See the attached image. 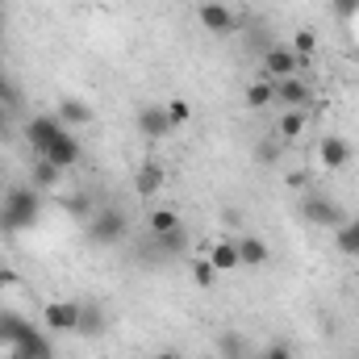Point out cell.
Segmentation results:
<instances>
[{
	"mask_svg": "<svg viewBox=\"0 0 359 359\" xmlns=\"http://www.w3.org/2000/svg\"><path fill=\"white\" fill-rule=\"evenodd\" d=\"M318 163H322L326 172H343V168L351 163V142H347L343 134H326V138L318 142Z\"/></svg>",
	"mask_w": 359,
	"mask_h": 359,
	"instance_id": "cell-11",
	"label": "cell"
},
{
	"mask_svg": "<svg viewBox=\"0 0 359 359\" xmlns=\"http://www.w3.org/2000/svg\"><path fill=\"white\" fill-rule=\"evenodd\" d=\"M0 29H4V8H0Z\"/></svg>",
	"mask_w": 359,
	"mask_h": 359,
	"instance_id": "cell-38",
	"label": "cell"
},
{
	"mask_svg": "<svg viewBox=\"0 0 359 359\" xmlns=\"http://www.w3.org/2000/svg\"><path fill=\"white\" fill-rule=\"evenodd\" d=\"M17 280H21V276L13 268H0V292H4V288H17Z\"/></svg>",
	"mask_w": 359,
	"mask_h": 359,
	"instance_id": "cell-32",
	"label": "cell"
},
{
	"mask_svg": "<svg viewBox=\"0 0 359 359\" xmlns=\"http://www.w3.org/2000/svg\"><path fill=\"white\" fill-rule=\"evenodd\" d=\"M8 351H13V359H55L50 343H46V334H42L38 326H29V322H25V330L17 334V343H13Z\"/></svg>",
	"mask_w": 359,
	"mask_h": 359,
	"instance_id": "cell-9",
	"label": "cell"
},
{
	"mask_svg": "<svg viewBox=\"0 0 359 359\" xmlns=\"http://www.w3.org/2000/svg\"><path fill=\"white\" fill-rule=\"evenodd\" d=\"M55 117L72 130V126H88L92 121V104L88 100H76V96H63L59 100V109H55Z\"/></svg>",
	"mask_w": 359,
	"mask_h": 359,
	"instance_id": "cell-15",
	"label": "cell"
},
{
	"mask_svg": "<svg viewBox=\"0 0 359 359\" xmlns=\"http://www.w3.org/2000/svg\"><path fill=\"white\" fill-rule=\"evenodd\" d=\"M72 213H76V217H92V213H96V209H92V196H76V201H72Z\"/></svg>",
	"mask_w": 359,
	"mask_h": 359,
	"instance_id": "cell-31",
	"label": "cell"
},
{
	"mask_svg": "<svg viewBox=\"0 0 359 359\" xmlns=\"http://www.w3.org/2000/svg\"><path fill=\"white\" fill-rule=\"evenodd\" d=\"M151 359H184V355H180V351H172V347H163V351H155Z\"/></svg>",
	"mask_w": 359,
	"mask_h": 359,
	"instance_id": "cell-36",
	"label": "cell"
},
{
	"mask_svg": "<svg viewBox=\"0 0 359 359\" xmlns=\"http://www.w3.org/2000/svg\"><path fill=\"white\" fill-rule=\"evenodd\" d=\"M29 180H34V188H38V192H42V188H59V184H63V168H55L50 159H38Z\"/></svg>",
	"mask_w": 359,
	"mask_h": 359,
	"instance_id": "cell-20",
	"label": "cell"
},
{
	"mask_svg": "<svg viewBox=\"0 0 359 359\" xmlns=\"http://www.w3.org/2000/svg\"><path fill=\"white\" fill-rule=\"evenodd\" d=\"M8 100H13V84H8L4 72H0V104H8Z\"/></svg>",
	"mask_w": 359,
	"mask_h": 359,
	"instance_id": "cell-34",
	"label": "cell"
},
{
	"mask_svg": "<svg viewBox=\"0 0 359 359\" xmlns=\"http://www.w3.org/2000/svg\"><path fill=\"white\" fill-rule=\"evenodd\" d=\"M305 63L292 55V46L288 42H271L268 50H264V80H288V76H297Z\"/></svg>",
	"mask_w": 359,
	"mask_h": 359,
	"instance_id": "cell-4",
	"label": "cell"
},
{
	"mask_svg": "<svg viewBox=\"0 0 359 359\" xmlns=\"http://www.w3.org/2000/svg\"><path fill=\"white\" fill-rule=\"evenodd\" d=\"M38 217H42V192L34 184L4 192V205H0V230L4 234H21V230L38 226Z\"/></svg>",
	"mask_w": 359,
	"mask_h": 359,
	"instance_id": "cell-1",
	"label": "cell"
},
{
	"mask_svg": "<svg viewBox=\"0 0 359 359\" xmlns=\"http://www.w3.org/2000/svg\"><path fill=\"white\" fill-rule=\"evenodd\" d=\"M134 126H138V134L142 138H168L172 134V126H168V113H163V104H142L138 109V117H134Z\"/></svg>",
	"mask_w": 359,
	"mask_h": 359,
	"instance_id": "cell-12",
	"label": "cell"
},
{
	"mask_svg": "<svg viewBox=\"0 0 359 359\" xmlns=\"http://www.w3.org/2000/svg\"><path fill=\"white\" fill-rule=\"evenodd\" d=\"M243 100H247V109H271V104H276V96H271V80H251L247 92H243Z\"/></svg>",
	"mask_w": 359,
	"mask_h": 359,
	"instance_id": "cell-19",
	"label": "cell"
},
{
	"mask_svg": "<svg viewBox=\"0 0 359 359\" xmlns=\"http://www.w3.org/2000/svg\"><path fill=\"white\" fill-rule=\"evenodd\" d=\"M42 313H46V330H55V334H76L84 305H80V301H46Z\"/></svg>",
	"mask_w": 359,
	"mask_h": 359,
	"instance_id": "cell-7",
	"label": "cell"
},
{
	"mask_svg": "<svg viewBox=\"0 0 359 359\" xmlns=\"http://www.w3.org/2000/svg\"><path fill=\"white\" fill-rule=\"evenodd\" d=\"M301 213H305L313 226H334V230L347 222V209H343L339 201L322 196V192H309V196H305V205H301Z\"/></svg>",
	"mask_w": 359,
	"mask_h": 359,
	"instance_id": "cell-6",
	"label": "cell"
},
{
	"mask_svg": "<svg viewBox=\"0 0 359 359\" xmlns=\"http://www.w3.org/2000/svg\"><path fill=\"white\" fill-rule=\"evenodd\" d=\"M38 159H50L55 168H63V172H67V168H76V163L84 159V147H80V138H76L72 130H63V134L50 142V151H46V155H38Z\"/></svg>",
	"mask_w": 359,
	"mask_h": 359,
	"instance_id": "cell-10",
	"label": "cell"
},
{
	"mask_svg": "<svg viewBox=\"0 0 359 359\" xmlns=\"http://www.w3.org/2000/svg\"><path fill=\"white\" fill-rule=\"evenodd\" d=\"M355 259H359V255H355Z\"/></svg>",
	"mask_w": 359,
	"mask_h": 359,
	"instance_id": "cell-39",
	"label": "cell"
},
{
	"mask_svg": "<svg viewBox=\"0 0 359 359\" xmlns=\"http://www.w3.org/2000/svg\"><path fill=\"white\" fill-rule=\"evenodd\" d=\"M155 247H159V251H168V255L184 251V247H188V238H184V226H180V230H172V234H159V238H155Z\"/></svg>",
	"mask_w": 359,
	"mask_h": 359,
	"instance_id": "cell-28",
	"label": "cell"
},
{
	"mask_svg": "<svg viewBox=\"0 0 359 359\" xmlns=\"http://www.w3.org/2000/svg\"><path fill=\"white\" fill-rule=\"evenodd\" d=\"M330 13L347 21V17H355V13H359V0H330Z\"/></svg>",
	"mask_w": 359,
	"mask_h": 359,
	"instance_id": "cell-29",
	"label": "cell"
},
{
	"mask_svg": "<svg viewBox=\"0 0 359 359\" xmlns=\"http://www.w3.org/2000/svg\"><path fill=\"white\" fill-rule=\"evenodd\" d=\"M63 130H67V126H63L55 113H38V117H29V121H25V142H29L38 155H46V151H50V142H55Z\"/></svg>",
	"mask_w": 359,
	"mask_h": 359,
	"instance_id": "cell-5",
	"label": "cell"
},
{
	"mask_svg": "<svg viewBox=\"0 0 359 359\" xmlns=\"http://www.w3.org/2000/svg\"><path fill=\"white\" fill-rule=\"evenodd\" d=\"M147 226H151V238H159V234L180 230V226H184V217H180V209H172V205H159V209H151Z\"/></svg>",
	"mask_w": 359,
	"mask_h": 359,
	"instance_id": "cell-18",
	"label": "cell"
},
{
	"mask_svg": "<svg viewBox=\"0 0 359 359\" xmlns=\"http://www.w3.org/2000/svg\"><path fill=\"white\" fill-rule=\"evenodd\" d=\"M271 96H276L280 113H284V109H305V104L313 100V92H309V84H305L301 76H288V80H271Z\"/></svg>",
	"mask_w": 359,
	"mask_h": 359,
	"instance_id": "cell-8",
	"label": "cell"
},
{
	"mask_svg": "<svg viewBox=\"0 0 359 359\" xmlns=\"http://www.w3.org/2000/svg\"><path fill=\"white\" fill-rule=\"evenodd\" d=\"M339 251L351 255V259L359 255V217H347V222L339 226Z\"/></svg>",
	"mask_w": 359,
	"mask_h": 359,
	"instance_id": "cell-25",
	"label": "cell"
},
{
	"mask_svg": "<svg viewBox=\"0 0 359 359\" xmlns=\"http://www.w3.org/2000/svg\"><path fill=\"white\" fill-rule=\"evenodd\" d=\"M163 113H168V126L180 130V126H188V121H192V100L172 96V100H163Z\"/></svg>",
	"mask_w": 359,
	"mask_h": 359,
	"instance_id": "cell-23",
	"label": "cell"
},
{
	"mask_svg": "<svg viewBox=\"0 0 359 359\" xmlns=\"http://www.w3.org/2000/svg\"><path fill=\"white\" fill-rule=\"evenodd\" d=\"M217 351H222L226 359H247V355H251V343H247L243 334H234V330H226V334L217 339Z\"/></svg>",
	"mask_w": 359,
	"mask_h": 359,
	"instance_id": "cell-24",
	"label": "cell"
},
{
	"mask_svg": "<svg viewBox=\"0 0 359 359\" xmlns=\"http://www.w3.org/2000/svg\"><path fill=\"white\" fill-rule=\"evenodd\" d=\"M21 330H25V318L13 309H0V347H13Z\"/></svg>",
	"mask_w": 359,
	"mask_h": 359,
	"instance_id": "cell-22",
	"label": "cell"
},
{
	"mask_svg": "<svg viewBox=\"0 0 359 359\" xmlns=\"http://www.w3.org/2000/svg\"><path fill=\"white\" fill-rule=\"evenodd\" d=\"M88 234H92V243H100V247H117V243H126V234H130V217H126V209H117V205L96 209V213L88 217Z\"/></svg>",
	"mask_w": 359,
	"mask_h": 359,
	"instance_id": "cell-2",
	"label": "cell"
},
{
	"mask_svg": "<svg viewBox=\"0 0 359 359\" xmlns=\"http://www.w3.org/2000/svg\"><path fill=\"white\" fill-rule=\"evenodd\" d=\"M209 264L217 268V276L238 271V247H234V238H217V243L209 247Z\"/></svg>",
	"mask_w": 359,
	"mask_h": 359,
	"instance_id": "cell-17",
	"label": "cell"
},
{
	"mask_svg": "<svg viewBox=\"0 0 359 359\" xmlns=\"http://www.w3.org/2000/svg\"><path fill=\"white\" fill-rule=\"evenodd\" d=\"M264 359H297V355H292V347H288V343H280V339H276V343L264 347Z\"/></svg>",
	"mask_w": 359,
	"mask_h": 359,
	"instance_id": "cell-30",
	"label": "cell"
},
{
	"mask_svg": "<svg viewBox=\"0 0 359 359\" xmlns=\"http://www.w3.org/2000/svg\"><path fill=\"white\" fill-rule=\"evenodd\" d=\"M192 284H196V288H213V284H217V268L209 264V255H201V259L192 264Z\"/></svg>",
	"mask_w": 359,
	"mask_h": 359,
	"instance_id": "cell-26",
	"label": "cell"
},
{
	"mask_svg": "<svg viewBox=\"0 0 359 359\" xmlns=\"http://www.w3.org/2000/svg\"><path fill=\"white\" fill-rule=\"evenodd\" d=\"M305 184H309L305 172H288V188H305Z\"/></svg>",
	"mask_w": 359,
	"mask_h": 359,
	"instance_id": "cell-35",
	"label": "cell"
},
{
	"mask_svg": "<svg viewBox=\"0 0 359 359\" xmlns=\"http://www.w3.org/2000/svg\"><path fill=\"white\" fill-rule=\"evenodd\" d=\"M196 21H201V29L213 34V38H226V34L238 29V13H234L226 0H205V4L196 8Z\"/></svg>",
	"mask_w": 359,
	"mask_h": 359,
	"instance_id": "cell-3",
	"label": "cell"
},
{
	"mask_svg": "<svg viewBox=\"0 0 359 359\" xmlns=\"http://www.w3.org/2000/svg\"><path fill=\"white\" fill-rule=\"evenodd\" d=\"M288 46H292V55H297L301 63H309V59L318 55V34H313V29H297V34L288 38Z\"/></svg>",
	"mask_w": 359,
	"mask_h": 359,
	"instance_id": "cell-21",
	"label": "cell"
},
{
	"mask_svg": "<svg viewBox=\"0 0 359 359\" xmlns=\"http://www.w3.org/2000/svg\"><path fill=\"white\" fill-rule=\"evenodd\" d=\"M234 247H238V268H264L271 259V247L259 234H243V238H234Z\"/></svg>",
	"mask_w": 359,
	"mask_h": 359,
	"instance_id": "cell-13",
	"label": "cell"
},
{
	"mask_svg": "<svg viewBox=\"0 0 359 359\" xmlns=\"http://www.w3.org/2000/svg\"><path fill=\"white\" fill-rule=\"evenodd\" d=\"M305 126H309L305 109H284L280 121H276V138H280V142H297V138L305 134Z\"/></svg>",
	"mask_w": 359,
	"mask_h": 359,
	"instance_id": "cell-16",
	"label": "cell"
},
{
	"mask_svg": "<svg viewBox=\"0 0 359 359\" xmlns=\"http://www.w3.org/2000/svg\"><path fill=\"white\" fill-rule=\"evenodd\" d=\"M100 330H104V318H100V309L84 305V313H80V330H76V334H100Z\"/></svg>",
	"mask_w": 359,
	"mask_h": 359,
	"instance_id": "cell-27",
	"label": "cell"
},
{
	"mask_svg": "<svg viewBox=\"0 0 359 359\" xmlns=\"http://www.w3.org/2000/svg\"><path fill=\"white\" fill-rule=\"evenodd\" d=\"M259 159H264V163H271V159H276V138L259 142Z\"/></svg>",
	"mask_w": 359,
	"mask_h": 359,
	"instance_id": "cell-33",
	"label": "cell"
},
{
	"mask_svg": "<svg viewBox=\"0 0 359 359\" xmlns=\"http://www.w3.org/2000/svg\"><path fill=\"white\" fill-rule=\"evenodd\" d=\"M8 130V104H0V134Z\"/></svg>",
	"mask_w": 359,
	"mask_h": 359,
	"instance_id": "cell-37",
	"label": "cell"
},
{
	"mask_svg": "<svg viewBox=\"0 0 359 359\" xmlns=\"http://www.w3.org/2000/svg\"><path fill=\"white\" fill-rule=\"evenodd\" d=\"M163 184H168V172H163V163H155V159L138 163V172H134V192H138V196H155Z\"/></svg>",
	"mask_w": 359,
	"mask_h": 359,
	"instance_id": "cell-14",
	"label": "cell"
}]
</instances>
